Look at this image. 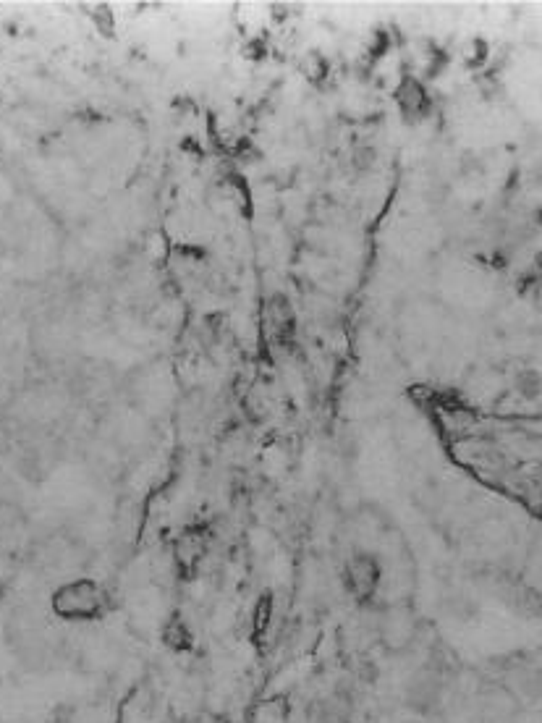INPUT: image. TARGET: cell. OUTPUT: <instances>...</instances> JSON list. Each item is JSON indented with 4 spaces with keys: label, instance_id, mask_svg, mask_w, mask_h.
Wrapping results in <instances>:
<instances>
[{
    "label": "cell",
    "instance_id": "obj_2",
    "mask_svg": "<svg viewBox=\"0 0 542 723\" xmlns=\"http://www.w3.org/2000/svg\"><path fill=\"white\" fill-rule=\"evenodd\" d=\"M422 621L409 603H385L375 621V640L383 650L393 655H404L419 645Z\"/></svg>",
    "mask_w": 542,
    "mask_h": 723
},
{
    "label": "cell",
    "instance_id": "obj_3",
    "mask_svg": "<svg viewBox=\"0 0 542 723\" xmlns=\"http://www.w3.org/2000/svg\"><path fill=\"white\" fill-rule=\"evenodd\" d=\"M344 585L351 598L362 606L378 598V593L383 590V564H380L378 553H351L344 566Z\"/></svg>",
    "mask_w": 542,
    "mask_h": 723
},
{
    "label": "cell",
    "instance_id": "obj_5",
    "mask_svg": "<svg viewBox=\"0 0 542 723\" xmlns=\"http://www.w3.org/2000/svg\"><path fill=\"white\" fill-rule=\"evenodd\" d=\"M273 619H275L273 595L270 593L260 595V598L254 600L252 613H249V637H252V642H257V645L265 642V637H268L270 629H273Z\"/></svg>",
    "mask_w": 542,
    "mask_h": 723
},
{
    "label": "cell",
    "instance_id": "obj_6",
    "mask_svg": "<svg viewBox=\"0 0 542 723\" xmlns=\"http://www.w3.org/2000/svg\"><path fill=\"white\" fill-rule=\"evenodd\" d=\"M291 708L283 697H270L262 700L249 713V723H289Z\"/></svg>",
    "mask_w": 542,
    "mask_h": 723
},
{
    "label": "cell",
    "instance_id": "obj_4",
    "mask_svg": "<svg viewBox=\"0 0 542 723\" xmlns=\"http://www.w3.org/2000/svg\"><path fill=\"white\" fill-rule=\"evenodd\" d=\"M160 637H163L165 648L176 655L192 653L194 650V632L192 627H189V621H186L181 613H171V616L165 619Z\"/></svg>",
    "mask_w": 542,
    "mask_h": 723
},
{
    "label": "cell",
    "instance_id": "obj_1",
    "mask_svg": "<svg viewBox=\"0 0 542 723\" xmlns=\"http://www.w3.org/2000/svg\"><path fill=\"white\" fill-rule=\"evenodd\" d=\"M50 611L69 624H90L108 613V593L105 587L90 577H76L63 582L50 595Z\"/></svg>",
    "mask_w": 542,
    "mask_h": 723
}]
</instances>
